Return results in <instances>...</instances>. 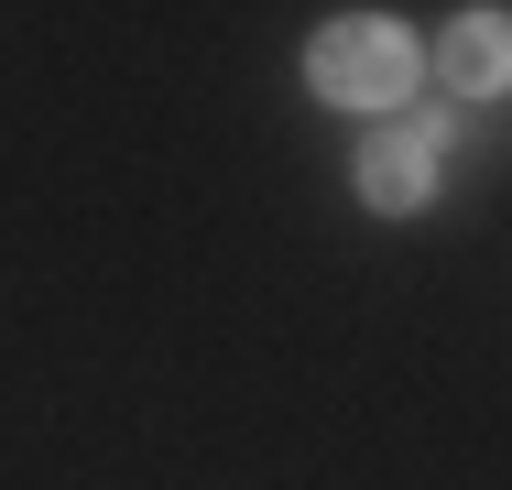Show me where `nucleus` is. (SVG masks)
<instances>
[{
	"label": "nucleus",
	"mask_w": 512,
	"mask_h": 490,
	"mask_svg": "<svg viewBox=\"0 0 512 490\" xmlns=\"http://www.w3.org/2000/svg\"><path fill=\"white\" fill-rule=\"evenodd\" d=\"M306 77H316L327 109H393V98L414 88V44H404V22L349 11V22H327V33H316Z\"/></svg>",
	"instance_id": "1"
},
{
	"label": "nucleus",
	"mask_w": 512,
	"mask_h": 490,
	"mask_svg": "<svg viewBox=\"0 0 512 490\" xmlns=\"http://www.w3.org/2000/svg\"><path fill=\"white\" fill-rule=\"evenodd\" d=\"M360 196L393 207V218L425 207V196H436V153H425L414 131H371V142H360Z\"/></svg>",
	"instance_id": "2"
},
{
	"label": "nucleus",
	"mask_w": 512,
	"mask_h": 490,
	"mask_svg": "<svg viewBox=\"0 0 512 490\" xmlns=\"http://www.w3.org/2000/svg\"><path fill=\"white\" fill-rule=\"evenodd\" d=\"M447 77H458L469 98H491V88H502V11H469V22L447 33Z\"/></svg>",
	"instance_id": "3"
}]
</instances>
